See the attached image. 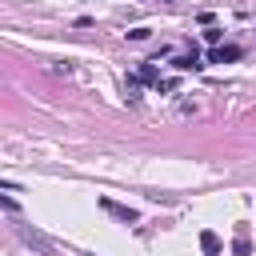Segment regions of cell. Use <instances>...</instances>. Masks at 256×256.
I'll list each match as a JSON object with an SVG mask.
<instances>
[{
    "label": "cell",
    "mask_w": 256,
    "mask_h": 256,
    "mask_svg": "<svg viewBox=\"0 0 256 256\" xmlns=\"http://www.w3.org/2000/svg\"><path fill=\"white\" fill-rule=\"evenodd\" d=\"M208 60H212V64H232V60H240V48H236V44H220V48L208 52Z\"/></svg>",
    "instance_id": "3957f363"
},
{
    "label": "cell",
    "mask_w": 256,
    "mask_h": 256,
    "mask_svg": "<svg viewBox=\"0 0 256 256\" xmlns=\"http://www.w3.org/2000/svg\"><path fill=\"white\" fill-rule=\"evenodd\" d=\"M136 80H140V84H160V72H156V68H152V64H144V68H140V76H136Z\"/></svg>",
    "instance_id": "52a82bcc"
},
{
    "label": "cell",
    "mask_w": 256,
    "mask_h": 256,
    "mask_svg": "<svg viewBox=\"0 0 256 256\" xmlns=\"http://www.w3.org/2000/svg\"><path fill=\"white\" fill-rule=\"evenodd\" d=\"M172 64H176V68H180V72H188V68H200V52H196V48H192V52H184V56H176V60H172Z\"/></svg>",
    "instance_id": "5b68a950"
},
{
    "label": "cell",
    "mask_w": 256,
    "mask_h": 256,
    "mask_svg": "<svg viewBox=\"0 0 256 256\" xmlns=\"http://www.w3.org/2000/svg\"><path fill=\"white\" fill-rule=\"evenodd\" d=\"M16 236H20L36 256H60V244H56L52 236H44L36 224H16Z\"/></svg>",
    "instance_id": "6da1fadb"
},
{
    "label": "cell",
    "mask_w": 256,
    "mask_h": 256,
    "mask_svg": "<svg viewBox=\"0 0 256 256\" xmlns=\"http://www.w3.org/2000/svg\"><path fill=\"white\" fill-rule=\"evenodd\" d=\"M100 208H104L108 216L124 220V224H136V220H140V212H136V208H124V204H116V200H100Z\"/></svg>",
    "instance_id": "7a4b0ae2"
},
{
    "label": "cell",
    "mask_w": 256,
    "mask_h": 256,
    "mask_svg": "<svg viewBox=\"0 0 256 256\" xmlns=\"http://www.w3.org/2000/svg\"><path fill=\"white\" fill-rule=\"evenodd\" d=\"M200 248H204L208 256H216V252H220V236H216V232H200Z\"/></svg>",
    "instance_id": "8992f818"
},
{
    "label": "cell",
    "mask_w": 256,
    "mask_h": 256,
    "mask_svg": "<svg viewBox=\"0 0 256 256\" xmlns=\"http://www.w3.org/2000/svg\"><path fill=\"white\" fill-rule=\"evenodd\" d=\"M124 88H128V100H136V92H140V80H136V76H128V84H124Z\"/></svg>",
    "instance_id": "9c48e42d"
},
{
    "label": "cell",
    "mask_w": 256,
    "mask_h": 256,
    "mask_svg": "<svg viewBox=\"0 0 256 256\" xmlns=\"http://www.w3.org/2000/svg\"><path fill=\"white\" fill-rule=\"evenodd\" d=\"M0 208H4V212H12V216H16V212H20V204H16V200H12V196H0Z\"/></svg>",
    "instance_id": "ba28073f"
},
{
    "label": "cell",
    "mask_w": 256,
    "mask_h": 256,
    "mask_svg": "<svg viewBox=\"0 0 256 256\" xmlns=\"http://www.w3.org/2000/svg\"><path fill=\"white\" fill-rule=\"evenodd\" d=\"M232 252H236V256H252V244H248V228H244V224L236 228V244H232Z\"/></svg>",
    "instance_id": "277c9868"
}]
</instances>
